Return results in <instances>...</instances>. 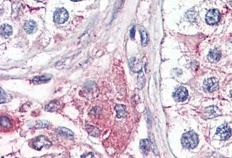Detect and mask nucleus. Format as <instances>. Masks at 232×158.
I'll return each mask as SVG.
<instances>
[{
	"mask_svg": "<svg viewBox=\"0 0 232 158\" xmlns=\"http://www.w3.org/2000/svg\"><path fill=\"white\" fill-rule=\"evenodd\" d=\"M181 143L186 148L193 149L196 148L199 143L198 135L194 132H186L182 135Z\"/></svg>",
	"mask_w": 232,
	"mask_h": 158,
	"instance_id": "nucleus-1",
	"label": "nucleus"
},
{
	"mask_svg": "<svg viewBox=\"0 0 232 158\" xmlns=\"http://www.w3.org/2000/svg\"><path fill=\"white\" fill-rule=\"evenodd\" d=\"M51 142L45 136H39L32 140V148L36 150H40L44 147H49Z\"/></svg>",
	"mask_w": 232,
	"mask_h": 158,
	"instance_id": "nucleus-2",
	"label": "nucleus"
},
{
	"mask_svg": "<svg viewBox=\"0 0 232 158\" xmlns=\"http://www.w3.org/2000/svg\"><path fill=\"white\" fill-rule=\"evenodd\" d=\"M216 135L221 140H226L231 137V130L227 124H224L217 128Z\"/></svg>",
	"mask_w": 232,
	"mask_h": 158,
	"instance_id": "nucleus-3",
	"label": "nucleus"
},
{
	"mask_svg": "<svg viewBox=\"0 0 232 158\" xmlns=\"http://www.w3.org/2000/svg\"><path fill=\"white\" fill-rule=\"evenodd\" d=\"M69 17V14L64 8H59L55 11L54 14V21L56 23L63 24Z\"/></svg>",
	"mask_w": 232,
	"mask_h": 158,
	"instance_id": "nucleus-4",
	"label": "nucleus"
},
{
	"mask_svg": "<svg viewBox=\"0 0 232 158\" xmlns=\"http://www.w3.org/2000/svg\"><path fill=\"white\" fill-rule=\"evenodd\" d=\"M220 13L217 10H210L206 15V22L210 25H214L219 22Z\"/></svg>",
	"mask_w": 232,
	"mask_h": 158,
	"instance_id": "nucleus-5",
	"label": "nucleus"
},
{
	"mask_svg": "<svg viewBox=\"0 0 232 158\" xmlns=\"http://www.w3.org/2000/svg\"><path fill=\"white\" fill-rule=\"evenodd\" d=\"M204 87L206 91L213 92L219 88V82L216 78H211L205 80L204 82Z\"/></svg>",
	"mask_w": 232,
	"mask_h": 158,
	"instance_id": "nucleus-6",
	"label": "nucleus"
},
{
	"mask_svg": "<svg viewBox=\"0 0 232 158\" xmlns=\"http://www.w3.org/2000/svg\"><path fill=\"white\" fill-rule=\"evenodd\" d=\"M173 97L176 102H184L188 98V91L185 87H180L174 92Z\"/></svg>",
	"mask_w": 232,
	"mask_h": 158,
	"instance_id": "nucleus-7",
	"label": "nucleus"
},
{
	"mask_svg": "<svg viewBox=\"0 0 232 158\" xmlns=\"http://www.w3.org/2000/svg\"><path fill=\"white\" fill-rule=\"evenodd\" d=\"M129 67L132 71L134 72H139L142 69V64L139 60L136 57H132L129 60Z\"/></svg>",
	"mask_w": 232,
	"mask_h": 158,
	"instance_id": "nucleus-8",
	"label": "nucleus"
},
{
	"mask_svg": "<svg viewBox=\"0 0 232 158\" xmlns=\"http://www.w3.org/2000/svg\"><path fill=\"white\" fill-rule=\"evenodd\" d=\"M36 28H37V25H36V23L34 21H32V20H29V21H27L24 25V29H25V31L28 34H32L36 32Z\"/></svg>",
	"mask_w": 232,
	"mask_h": 158,
	"instance_id": "nucleus-9",
	"label": "nucleus"
},
{
	"mask_svg": "<svg viewBox=\"0 0 232 158\" xmlns=\"http://www.w3.org/2000/svg\"><path fill=\"white\" fill-rule=\"evenodd\" d=\"M206 115H207V118H213L219 115H222V113L218 107L215 106H211L207 108L206 110Z\"/></svg>",
	"mask_w": 232,
	"mask_h": 158,
	"instance_id": "nucleus-10",
	"label": "nucleus"
},
{
	"mask_svg": "<svg viewBox=\"0 0 232 158\" xmlns=\"http://www.w3.org/2000/svg\"><path fill=\"white\" fill-rule=\"evenodd\" d=\"M221 57H222V54H221L220 51H219L216 49H214L209 52V55H208V59H209V60L211 62L215 63V62L219 61Z\"/></svg>",
	"mask_w": 232,
	"mask_h": 158,
	"instance_id": "nucleus-11",
	"label": "nucleus"
},
{
	"mask_svg": "<svg viewBox=\"0 0 232 158\" xmlns=\"http://www.w3.org/2000/svg\"><path fill=\"white\" fill-rule=\"evenodd\" d=\"M140 149L144 155H147L150 150V142L149 139H144L140 141Z\"/></svg>",
	"mask_w": 232,
	"mask_h": 158,
	"instance_id": "nucleus-12",
	"label": "nucleus"
},
{
	"mask_svg": "<svg viewBox=\"0 0 232 158\" xmlns=\"http://www.w3.org/2000/svg\"><path fill=\"white\" fill-rule=\"evenodd\" d=\"M13 29L10 25L4 24L1 26V35L2 37H10L12 34Z\"/></svg>",
	"mask_w": 232,
	"mask_h": 158,
	"instance_id": "nucleus-13",
	"label": "nucleus"
},
{
	"mask_svg": "<svg viewBox=\"0 0 232 158\" xmlns=\"http://www.w3.org/2000/svg\"><path fill=\"white\" fill-rule=\"evenodd\" d=\"M57 133L59 134V135L64 136V137H67V138H72L74 136V133L71 130H70L69 129L66 127H60L57 129Z\"/></svg>",
	"mask_w": 232,
	"mask_h": 158,
	"instance_id": "nucleus-14",
	"label": "nucleus"
},
{
	"mask_svg": "<svg viewBox=\"0 0 232 158\" xmlns=\"http://www.w3.org/2000/svg\"><path fill=\"white\" fill-rule=\"evenodd\" d=\"M51 75H42V76L35 77V78L33 79V82L36 84L45 83V82H49V81L51 80Z\"/></svg>",
	"mask_w": 232,
	"mask_h": 158,
	"instance_id": "nucleus-15",
	"label": "nucleus"
},
{
	"mask_svg": "<svg viewBox=\"0 0 232 158\" xmlns=\"http://www.w3.org/2000/svg\"><path fill=\"white\" fill-rule=\"evenodd\" d=\"M140 34H141V44L144 47L146 46L147 43H148L149 40V36L148 33L144 28H140L139 29Z\"/></svg>",
	"mask_w": 232,
	"mask_h": 158,
	"instance_id": "nucleus-16",
	"label": "nucleus"
},
{
	"mask_svg": "<svg viewBox=\"0 0 232 158\" xmlns=\"http://www.w3.org/2000/svg\"><path fill=\"white\" fill-rule=\"evenodd\" d=\"M116 111L117 113V117L121 118L125 116L126 115V107L122 104H117L115 107Z\"/></svg>",
	"mask_w": 232,
	"mask_h": 158,
	"instance_id": "nucleus-17",
	"label": "nucleus"
},
{
	"mask_svg": "<svg viewBox=\"0 0 232 158\" xmlns=\"http://www.w3.org/2000/svg\"><path fill=\"white\" fill-rule=\"evenodd\" d=\"M59 107V102L57 100H54L52 101V102H51L49 104H48L46 106L45 109L47 111L53 112L54 111V110H57Z\"/></svg>",
	"mask_w": 232,
	"mask_h": 158,
	"instance_id": "nucleus-18",
	"label": "nucleus"
},
{
	"mask_svg": "<svg viewBox=\"0 0 232 158\" xmlns=\"http://www.w3.org/2000/svg\"><path fill=\"white\" fill-rule=\"evenodd\" d=\"M49 125V122L44 120H37L32 123V128H44L47 127Z\"/></svg>",
	"mask_w": 232,
	"mask_h": 158,
	"instance_id": "nucleus-19",
	"label": "nucleus"
},
{
	"mask_svg": "<svg viewBox=\"0 0 232 158\" xmlns=\"http://www.w3.org/2000/svg\"><path fill=\"white\" fill-rule=\"evenodd\" d=\"M186 17L191 22H194L196 20L198 17L197 12H194V11H189L187 14H186Z\"/></svg>",
	"mask_w": 232,
	"mask_h": 158,
	"instance_id": "nucleus-20",
	"label": "nucleus"
},
{
	"mask_svg": "<svg viewBox=\"0 0 232 158\" xmlns=\"http://www.w3.org/2000/svg\"><path fill=\"white\" fill-rule=\"evenodd\" d=\"M86 129L90 135L94 136V137H97V136H99V130L97 129V127H95L87 125Z\"/></svg>",
	"mask_w": 232,
	"mask_h": 158,
	"instance_id": "nucleus-21",
	"label": "nucleus"
},
{
	"mask_svg": "<svg viewBox=\"0 0 232 158\" xmlns=\"http://www.w3.org/2000/svg\"><path fill=\"white\" fill-rule=\"evenodd\" d=\"M1 126L4 128H9L11 126V121L7 117H1Z\"/></svg>",
	"mask_w": 232,
	"mask_h": 158,
	"instance_id": "nucleus-22",
	"label": "nucleus"
},
{
	"mask_svg": "<svg viewBox=\"0 0 232 158\" xmlns=\"http://www.w3.org/2000/svg\"><path fill=\"white\" fill-rule=\"evenodd\" d=\"M6 94H5L4 91H3V89L1 88V103H4L6 101Z\"/></svg>",
	"mask_w": 232,
	"mask_h": 158,
	"instance_id": "nucleus-23",
	"label": "nucleus"
},
{
	"mask_svg": "<svg viewBox=\"0 0 232 158\" xmlns=\"http://www.w3.org/2000/svg\"><path fill=\"white\" fill-rule=\"evenodd\" d=\"M134 36H135V27H133L130 31V37L132 39H134Z\"/></svg>",
	"mask_w": 232,
	"mask_h": 158,
	"instance_id": "nucleus-24",
	"label": "nucleus"
},
{
	"mask_svg": "<svg viewBox=\"0 0 232 158\" xmlns=\"http://www.w3.org/2000/svg\"><path fill=\"white\" fill-rule=\"evenodd\" d=\"M230 95H231V100H232V89H231V92H230Z\"/></svg>",
	"mask_w": 232,
	"mask_h": 158,
	"instance_id": "nucleus-25",
	"label": "nucleus"
},
{
	"mask_svg": "<svg viewBox=\"0 0 232 158\" xmlns=\"http://www.w3.org/2000/svg\"><path fill=\"white\" fill-rule=\"evenodd\" d=\"M36 1H45V0H36Z\"/></svg>",
	"mask_w": 232,
	"mask_h": 158,
	"instance_id": "nucleus-26",
	"label": "nucleus"
},
{
	"mask_svg": "<svg viewBox=\"0 0 232 158\" xmlns=\"http://www.w3.org/2000/svg\"><path fill=\"white\" fill-rule=\"evenodd\" d=\"M71 1H81V0H71Z\"/></svg>",
	"mask_w": 232,
	"mask_h": 158,
	"instance_id": "nucleus-27",
	"label": "nucleus"
},
{
	"mask_svg": "<svg viewBox=\"0 0 232 158\" xmlns=\"http://www.w3.org/2000/svg\"><path fill=\"white\" fill-rule=\"evenodd\" d=\"M231 6H232V0L231 1Z\"/></svg>",
	"mask_w": 232,
	"mask_h": 158,
	"instance_id": "nucleus-28",
	"label": "nucleus"
}]
</instances>
